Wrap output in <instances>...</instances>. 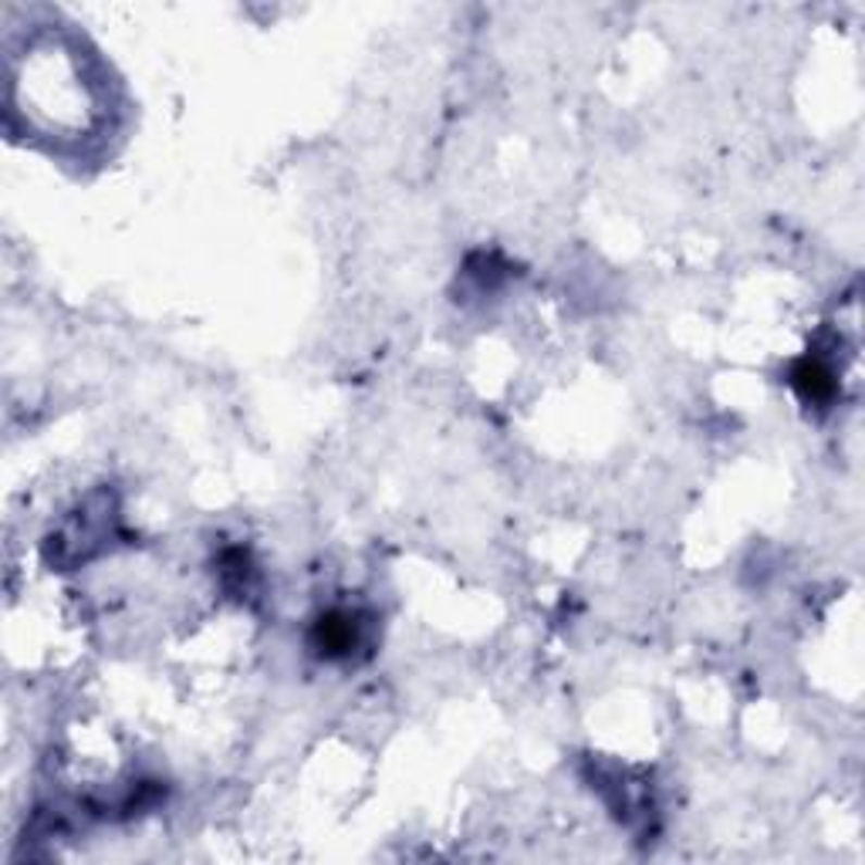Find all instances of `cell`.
I'll return each instance as SVG.
<instances>
[{
	"label": "cell",
	"mask_w": 865,
	"mask_h": 865,
	"mask_svg": "<svg viewBox=\"0 0 865 865\" xmlns=\"http://www.w3.org/2000/svg\"><path fill=\"white\" fill-rule=\"evenodd\" d=\"M315 649L325 656H346L349 649L355 645V623L349 619L346 612H328L315 623Z\"/></svg>",
	"instance_id": "6da1fadb"
},
{
	"label": "cell",
	"mask_w": 865,
	"mask_h": 865,
	"mask_svg": "<svg viewBox=\"0 0 865 865\" xmlns=\"http://www.w3.org/2000/svg\"><path fill=\"white\" fill-rule=\"evenodd\" d=\"M791 383L794 389L808 399V403H825V399L836 392V379H831L828 373V365L818 362V359H805V362H798L794 365V373H791Z\"/></svg>",
	"instance_id": "7a4b0ae2"
}]
</instances>
